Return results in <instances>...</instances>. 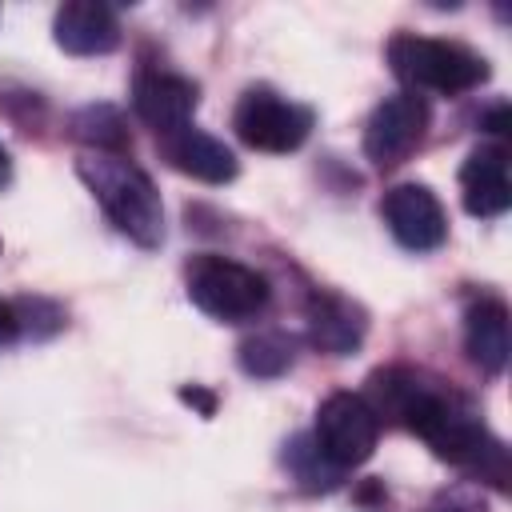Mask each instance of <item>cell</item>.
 Wrapping results in <instances>:
<instances>
[{
	"label": "cell",
	"instance_id": "cell-1",
	"mask_svg": "<svg viewBox=\"0 0 512 512\" xmlns=\"http://www.w3.org/2000/svg\"><path fill=\"white\" fill-rule=\"evenodd\" d=\"M76 172L128 240H136L140 248H156L164 240L160 192L148 172L136 168L124 152H84L76 160Z\"/></svg>",
	"mask_w": 512,
	"mask_h": 512
},
{
	"label": "cell",
	"instance_id": "cell-2",
	"mask_svg": "<svg viewBox=\"0 0 512 512\" xmlns=\"http://www.w3.org/2000/svg\"><path fill=\"white\" fill-rule=\"evenodd\" d=\"M388 64L408 92H468L488 80V60L456 40H432L416 32H396L388 40Z\"/></svg>",
	"mask_w": 512,
	"mask_h": 512
},
{
	"label": "cell",
	"instance_id": "cell-3",
	"mask_svg": "<svg viewBox=\"0 0 512 512\" xmlns=\"http://www.w3.org/2000/svg\"><path fill=\"white\" fill-rule=\"evenodd\" d=\"M184 276H188V300L212 320L240 324V320H252L268 304V280L240 260L200 252L192 256Z\"/></svg>",
	"mask_w": 512,
	"mask_h": 512
},
{
	"label": "cell",
	"instance_id": "cell-4",
	"mask_svg": "<svg viewBox=\"0 0 512 512\" xmlns=\"http://www.w3.org/2000/svg\"><path fill=\"white\" fill-rule=\"evenodd\" d=\"M376 440H380V420H376V412L368 408L364 396H356V392H332L316 408L312 444L340 472L364 464L376 452Z\"/></svg>",
	"mask_w": 512,
	"mask_h": 512
},
{
	"label": "cell",
	"instance_id": "cell-5",
	"mask_svg": "<svg viewBox=\"0 0 512 512\" xmlns=\"http://www.w3.org/2000/svg\"><path fill=\"white\" fill-rule=\"evenodd\" d=\"M232 128L256 152H292V148H300L308 140L312 112L260 84V88H248L240 96Z\"/></svg>",
	"mask_w": 512,
	"mask_h": 512
},
{
	"label": "cell",
	"instance_id": "cell-6",
	"mask_svg": "<svg viewBox=\"0 0 512 512\" xmlns=\"http://www.w3.org/2000/svg\"><path fill=\"white\" fill-rule=\"evenodd\" d=\"M424 128H428L424 96L416 92L384 96L364 124V156L372 160V168H396L420 148Z\"/></svg>",
	"mask_w": 512,
	"mask_h": 512
},
{
	"label": "cell",
	"instance_id": "cell-7",
	"mask_svg": "<svg viewBox=\"0 0 512 512\" xmlns=\"http://www.w3.org/2000/svg\"><path fill=\"white\" fill-rule=\"evenodd\" d=\"M380 216H384L388 232L396 236V244H404L412 252H432L448 236L444 204L428 184H396V188H388L384 204H380Z\"/></svg>",
	"mask_w": 512,
	"mask_h": 512
},
{
	"label": "cell",
	"instance_id": "cell-8",
	"mask_svg": "<svg viewBox=\"0 0 512 512\" xmlns=\"http://www.w3.org/2000/svg\"><path fill=\"white\" fill-rule=\"evenodd\" d=\"M196 100H200L196 84L176 72H140L132 84V108L156 136H168L192 124Z\"/></svg>",
	"mask_w": 512,
	"mask_h": 512
},
{
	"label": "cell",
	"instance_id": "cell-9",
	"mask_svg": "<svg viewBox=\"0 0 512 512\" xmlns=\"http://www.w3.org/2000/svg\"><path fill=\"white\" fill-rule=\"evenodd\" d=\"M52 36L72 56H104L120 44V24L108 4L96 0H68L52 16Z\"/></svg>",
	"mask_w": 512,
	"mask_h": 512
},
{
	"label": "cell",
	"instance_id": "cell-10",
	"mask_svg": "<svg viewBox=\"0 0 512 512\" xmlns=\"http://www.w3.org/2000/svg\"><path fill=\"white\" fill-rule=\"evenodd\" d=\"M460 200L480 220L508 212L512 180H508V152L500 144H484V148L468 152V160L460 168Z\"/></svg>",
	"mask_w": 512,
	"mask_h": 512
},
{
	"label": "cell",
	"instance_id": "cell-11",
	"mask_svg": "<svg viewBox=\"0 0 512 512\" xmlns=\"http://www.w3.org/2000/svg\"><path fill=\"white\" fill-rule=\"evenodd\" d=\"M304 320H308V340H312L320 352H328V356H348V352H356L360 340H364V328H368L364 308L352 304V300L340 296V292H316V296L308 300Z\"/></svg>",
	"mask_w": 512,
	"mask_h": 512
},
{
	"label": "cell",
	"instance_id": "cell-12",
	"mask_svg": "<svg viewBox=\"0 0 512 512\" xmlns=\"http://www.w3.org/2000/svg\"><path fill=\"white\" fill-rule=\"evenodd\" d=\"M160 148H164V156H168L172 168H180L184 176H196V180H204V184H228V180L236 176V156H232V148H228L224 140H216V136L192 128V124H184V128H176V132H168V136H160Z\"/></svg>",
	"mask_w": 512,
	"mask_h": 512
},
{
	"label": "cell",
	"instance_id": "cell-13",
	"mask_svg": "<svg viewBox=\"0 0 512 512\" xmlns=\"http://www.w3.org/2000/svg\"><path fill=\"white\" fill-rule=\"evenodd\" d=\"M464 348L480 372H488V376L504 372V364L512 356V328H508L504 300L484 296L464 312Z\"/></svg>",
	"mask_w": 512,
	"mask_h": 512
},
{
	"label": "cell",
	"instance_id": "cell-14",
	"mask_svg": "<svg viewBox=\"0 0 512 512\" xmlns=\"http://www.w3.org/2000/svg\"><path fill=\"white\" fill-rule=\"evenodd\" d=\"M72 132H76L80 140H88V144H92V152H124V148H128L124 120H120V112H116V108H108V104L76 112Z\"/></svg>",
	"mask_w": 512,
	"mask_h": 512
},
{
	"label": "cell",
	"instance_id": "cell-15",
	"mask_svg": "<svg viewBox=\"0 0 512 512\" xmlns=\"http://www.w3.org/2000/svg\"><path fill=\"white\" fill-rule=\"evenodd\" d=\"M292 364V344L280 332H256L240 344V368L248 376H280Z\"/></svg>",
	"mask_w": 512,
	"mask_h": 512
},
{
	"label": "cell",
	"instance_id": "cell-16",
	"mask_svg": "<svg viewBox=\"0 0 512 512\" xmlns=\"http://www.w3.org/2000/svg\"><path fill=\"white\" fill-rule=\"evenodd\" d=\"M284 460L292 464L296 480H300L304 488H312V492H316V488H332V484L340 480V468H336L332 460H324L312 440H292V448H288Z\"/></svg>",
	"mask_w": 512,
	"mask_h": 512
},
{
	"label": "cell",
	"instance_id": "cell-17",
	"mask_svg": "<svg viewBox=\"0 0 512 512\" xmlns=\"http://www.w3.org/2000/svg\"><path fill=\"white\" fill-rule=\"evenodd\" d=\"M16 316H20V332H32V336H48L64 324V312L48 300H16Z\"/></svg>",
	"mask_w": 512,
	"mask_h": 512
},
{
	"label": "cell",
	"instance_id": "cell-18",
	"mask_svg": "<svg viewBox=\"0 0 512 512\" xmlns=\"http://www.w3.org/2000/svg\"><path fill=\"white\" fill-rule=\"evenodd\" d=\"M20 336V316L12 300H0V344H12Z\"/></svg>",
	"mask_w": 512,
	"mask_h": 512
},
{
	"label": "cell",
	"instance_id": "cell-19",
	"mask_svg": "<svg viewBox=\"0 0 512 512\" xmlns=\"http://www.w3.org/2000/svg\"><path fill=\"white\" fill-rule=\"evenodd\" d=\"M180 396H184L188 404H196L204 416H212V412H216V400H212V392H200V388H184Z\"/></svg>",
	"mask_w": 512,
	"mask_h": 512
},
{
	"label": "cell",
	"instance_id": "cell-20",
	"mask_svg": "<svg viewBox=\"0 0 512 512\" xmlns=\"http://www.w3.org/2000/svg\"><path fill=\"white\" fill-rule=\"evenodd\" d=\"M432 512H484V508H476V504H448V508H432Z\"/></svg>",
	"mask_w": 512,
	"mask_h": 512
},
{
	"label": "cell",
	"instance_id": "cell-21",
	"mask_svg": "<svg viewBox=\"0 0 512 512\" xmlns=\"http://www.w3.org/2000/svg\"><path fill=\"white\" fill-rule=\"evenodd\" d=\"M8 172H12V164H8V152H4V148H0V184H4V180H8Z\"/></svg>",
	"mask_w": 512,
	"mask_h": 512
}]
</instances>
